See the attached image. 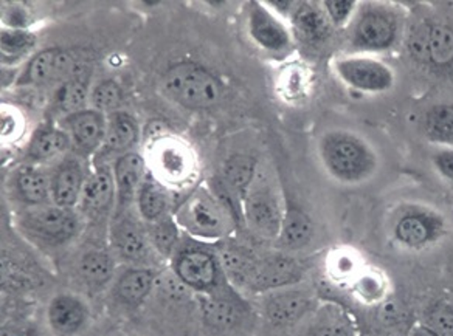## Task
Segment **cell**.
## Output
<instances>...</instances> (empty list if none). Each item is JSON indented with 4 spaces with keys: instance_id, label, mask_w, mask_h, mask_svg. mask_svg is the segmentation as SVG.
<instances>
[{
    "instance_id": "d4e9b609",
    "label": "cell",
    "mask_w": 453,
    "mask_h": 336,
    "mask_svg": "<svg viewBox=\"0 0 453 336\" xmlns=\"http://www.w3.org/2000/svg\"><path fill=\"white\" fill-rule=\"evenodd\" d=\"M353 294L365 305H380L390 298L391 282L380 268L366 265L351 286Z\"/></svg>"
},
{
    "instance_id": "f1b7e54d",
    "label": "cell",
    "mask_w": 453,
    "mask_h": 336,
    "mask_svg": "<svg viewBox=\"0 0 453 336\" xmlns=\"http://www.w3.org/2000/svg\"><path fill=\"white\" fill-rule=\"evenodd\" d=\"M70 144V137L64 129L44 127L35 134L28 148V157L33 162H47L64 154Z\"/></svg>"
},
{
    "instance_id": "277c9868",
    "label": "cell",
    "mask_w": 453,
    "mask_h": 336,
    "mask_svg": "<svg viewBox=\"0 0 453 336\" xmlns=\"http://www.w3.org/2000/svg\"><path fill=\"white\" fill-rule=\"evenodd\" d=\"M446 234V218L432 206L407 203L397 210L391 220V241L405 251L416 253L432 248Z\"/></svg>"
},
{
    "instance_id": "8992f818",
    "label": "cell",
    "mask_w": 453,
    "mask_h": 336,
    "mask_svg": "<svg viewBox=\"0 0 453 336\" xmlns=\"http://www.w3.org/2000/svg\"><path fill=\"white\" fill-rule=\"evenodd\" d=\"M410 57L415 63L434 70L453 67V27L434 19L413 20L403 36Z\"/></svg>"
},
{
    "instance_id": "60d3db41",
    "label": "cell",
    "mask_w": 453,
    "mask_h": 336,
    "mask_svg": "<svg viewBox=\"0 0 453 336\" xmlns=\"http://www.w3.org/2000/svg\"><path fill=\"white\" fill-rule=\"evenodd\" d=\"M90 103L96 112H112L120 106V86L113 81L100 82L90 95Z\"/></svg>"
},
{
    "instance_id": "603a6c76",
    "label": "cell",
    "mask_w": 453,
    "mask_h": 336,
    "mask_svg": "<svg viewBox=\"0 0 453 336\" xmlns=\"http://www.w3.org/2000/svg\"><path fill=\"white\" fill-rule=\"evenodd\" d=\"M290 20L296 32L303 39H306L309 44H321L327 41L333 33L334 27L331 26L321 5L296 4V11Z\"/></svg>"
},
{
    "instance_id": "8fae6325",
    "label": "cell",
    "mask_w": 453,
    "mask_h": 336,
    "mask_svg": "<svg viewBox=\"0 0 453 336\" xmlns=\"http://www.w3.org/2000/svg\"><path fill=\"white\" fill-rule=\"evenodd\" d=\"M152 150V166L160 183L166 187H183L193 181L195 158L182 143L176 140H164Z\"/></svg>"
},
{
    "instance_id": "f6af8a7d",
    "label": "cell",
    "mask_w": 453,
    "mask_h": 336,
    "mask_svg": "<svg viewBox=\"0 0 453 336\" xmlns=\"http://www.w3.org/2000/svg\"><path fill=\"white\" fill-rule=\"evenodd\" d=\"M409 336H434L430 333V332H427V330L424 329V327H421L419 324H416V325H413L411 327V330H410V335Z\"/></svg>"
},
{
    "instance_id": "4fadbf2b",
    "label": "cell",
    "mask_w": 453,
    "mask_h": 336,
    "mask_svg": "<svg viewBox=\"0 0 453 336\" xmlns=\"http://www.w3.org/2000/svg\"><path fill=\"white\" fill-rule=\"evenodd\" d=\"M113 248L125 259L134 263H143L150 259L152 243L148 230L131 218L120 212L111 228Z\"/></svg>"
},
{
    "instance_id": "ac0fdd59",
    "label": "cell",
    "mask_w": 453,
    "mask_h": 336,
    "mask_svg": "<svg viewBox=\"0 0 453 336\" xmlns=\"http://www.w3.org/2000/svg\"><path fill=\"white\" fill-rule=\"evenodd\" d=\"M86 181L88 177L81 163L73 158L65 160L50 177L51 202L61 208L73 210L81 202Z\"/></svg>"
},
{
    "instance_id": "83f0119b",
    "label": "cell",
    "mask_w": 453,
    "mask_h": 336,
    "mask_svg": "<svg viewBox=\"0 0 453 336\" xmlns=\"http://www.w3.org/2000/svg\"><path fill=\"white\" fill-rule=\"evenodd\" d=\"M309 336H360L353 317L340 307L321 310L309 330Z\"/></svg>"
},
{
    "instance_id": "74e56055",
    "label": "cell",
    "mask_w": 453,
    "mask_h": 336,
    "mask_svg": "<svg viewBox=\"0 0 453 336\" xmlns=\"http://www.w3.org/2000/svg\"><path fill=\"white\" fill-rule=\"evenodd\" d=\"M148 236L152 243L154 251L158 255L168 256L174 249L179 236V225L174 218L170 216L160 218L156 224L150 225L148 228Z\"/></svg>"
},
{
    "instance_id": "484cf974",
    "label": "cell",
    "mask_w": 453,
    "mask_h": 336,
    "mask_svg": "<svg viewBox=\"0 0 453 336\" xmlns=\"http://www.w3.org/2000/svg\"><path fill=\"white\" fill-rule=\"evenodd\" d=\"M139 140V126L135 119L125 112H113L107 118L104 148L117 154L131 152V148Z\"/></svg>"
},
{
    "instance_id": "4316f807",
    "label": "cell",
    "mask_w": 453,
    "mask_h": 336,
    "mask_svg": "<svg viewBox=\"0 0 453 336\" xmlns=\"http://www.w3.org/2000/svg\"><path fill=\"white\" fill-rule=\"evenodd\" d=\"M154 280H156V274L151 270H146V268L129 270L127 273L121 274L115 284L117 298L127 305L139 304L151 292Z\"/></svg>"
},
{
    "instance_id": "d590c367",
    "label": "cell",
    "mask_w": 453,
    "mask_h": 336,
    "mask_svg": "<svg viewBox=\"0 0 453 336\" xmlns=\"http://www.w3.org/2000/svg\"><path fill=\"white\" fill-rule=\"evenodd\" d=\"M419 325L434 336H453V304L436 301L422 313Z\"/></svg>"
},
{
    "instance_id": "d6a6232c",
    "label": "cell",
    "mask_w": 453,
    "mask_h": 336,
    "mask_svg": "<svg viewBox=\"0 0 453 336\" xmlns=\"http://www.w3.org/2000/svg\"><path fill=\"white\" fill-rule=\"evenodd\" d=\"M220 261L228 278L234 280V284L249 286L258 259L249 255L244 248L226 247L220 253Z\"/></svg>"
},
{
    "instance_id": "e575fe53",
    "label": "cell",
    "mask_w": 453,
    "mask_h": 336,
    "mask_svg": "<svg viewBox=\"0 0 453 336\" xmlns=\"http://www.w3.org/2000/svg\"><path fill=\"white\" fill-rule=\"evenodd\" d=\"M241 309L226 296H210L203 301V319L213 329H230L240 321Z\"/></svg>"
},
{
    "instance_id": "bcb514c9",
    "label": "cell",
    "mask_w": 453,
    "mask_h": 336,
    "mask_svg": "<svg viewBox=\"0 0 453 336\" xmlns=\"http://www.w3.org/2000/svg\"><path fill=\"white\" fill-rule=\"evenodd\" d=\"M2 336H27L22 333V332H19V330H14V329H8L4 330L2 332Z\"/></svg>"
},
{
    "instance_id": "d6986e66",
    "label": "cell",
    "mask_w": 453,
    "mask_h": 336,
    "mask_svg": "<svg viewBox=\"0 0 453 336\" xmlns=\"http://www.w3.org/2000/svg\"><path fill=\"white\" fill-rule=\"evenodd\" d=\"M117 197V185L113 171L109 166H98L94 174L88 175L81 195L82 211L90 218H100L106 214Z\"/></svg>"
},
{
    "instance_id": "8d00e7d4",
    "label": "cell",
    "mask_w": 453,
    "mask_h": 336,
    "mask_svg": "<svg viewBox=\"0 0 453 336\" xmlns=\"http://www.w3.org/2000/svg\"><path fill=\"white\" fill-rule=\"evenodd\" d=\"M112 271V259L103 251H90L80 263V273L90 286H103L111 279Z\"/></svg>"
},
{
    "instance_id": "7c38bea8",
    "label": "cell",
    "mask_w": 453,
    "mask_h": 336,
    "mask_svg": "<svg viewBox=\"0 0 453 336\" xmlns=\"http://www.w3.org/2000/svg\"><path fill=\"white\" fill-rule=\"evenodd\" d=\"M173 268L183 286L199 292H210L218 284V262L207 251L183 249L174 259Z\"/></svg>"
},
{
    "instance_id": "6da1fadb",
    "label": "cell",
    "mask_w": 453,
    "mask_h": 336,
    "mask_svg": "<svg viewBox=\"0 0 453 336\" xmlns=\"http://www.w3.org/2000/svg\"><path fill=\"white\" fill-rule=\"evenodd\" d=\"M320 164L333 180L345 187H359L372 180L379 169L378 150L357 132L326 131L317 144Z\"/></svg>"
},
{
    "instance_id": "ba28073f",
    "label": "cell",
    "mask_w": 453,
    "mask_h": 336,
    "mask_svg": "<svg viewBox=\"0 0 453 336\" xmlns=\"http://www.w3.org/2000/svg\"><path fill=\"white\" fill-rule=\"evenodd\" d=\"M284 208L275 187L257 174L242 199V216L249 228L265 239H278L283 225Z\"/></svg>"
},
{
    "instance_id": "44dd1931",
    "label": "cell",
    "mask_w": 453,
    "mask_h": 336,
    "mask_svg": "<svg viewBox=\"0 0 453 336\" xmlns=\"http://www.w3.org/2000/svg\"><path fill=\"white\" fill-rule=\"evenodd\" d=\"M312 307V298L302 290H283L272 296L265 304V313L273 325L289 327L298 323Z\"/></svg>"
},
{
    "instance_id": "ab89813d",
    "label": "cell",
    "mask_w": 453,
    "mask_h": 336,
    "mask_svg": "<svg viewBox=\"0 0 453 336\" xmlns=\"http://www.w3.org/2000/svg\"><path fill=\"white\" fill-rule=\"evenodd\" d=\"M33 45H35V36L30 33L19 30V28L4 30L2 41H0L2 59L4 61L7 59V63L18 61L20 57H24L26 53L32 50Z\"/></svg>"
},
{
    "instance_id": "9c48e42d",
    "label": "cell",
    "mask_w": 453,
    "mask_h": 336,
    "mask_svg": "<svg viewBox=\"0 0 453 336\" xmlns=\"http://www.w3.org/2000/svg\"><path fill=\"white\" fill-rule=\"evenodd\" d=\"M33 237L47 243L67 242L80 228V218L73 210L61 208L55 203L30 206L20 220Z\"/></svg>"
},
{
    "instance_id": "7a4b0ae2",
    "label": "cell",
    "mask_w": 453,
    "mask_h": 336,
    "mask_svg": "<svg viewBox=\"0 0 453 336\" xmlns=\"http://www.w3.org/2000/svg\"><path fill=\"white\" fill-rule=\"evenodd\" d=\"M405 30L407 14L403 7L387 2H366L359 4L348 27V44L353 55L379 57L396 50Z\"/></svg>"
},
{
    "instance_id": "5b68a950",
    "label": "cell",
    "mask_w": 453,
    "mask_h": 336,
    "mask_svg": "<svg viewBox=\"0 0 453 336\" xmlns=\"http://www.w3.org/2000/svg\"><path fill=\"white\" fill-rule=\"evenodd\" d=\"M162 88L170 100L195 111L216 106L222 95L218 80L196 64H179L171 67L165 73Z\"/></svg>"
},
{
    "instance_id": "7402d4cb",
    "label": "cell",
    "mask_w": 453,
    "mask_h": 336,
    "mask_svg": "<svg viewBox=\"0 0 453 336\" xmlns=\"http://www.w3.org/2000/svg\"><path fill=\"white\" fill-rule=\"evenodd\" d=\"M314 237V222L309 218L308 212L303 208L286 202L284 208L283 225L278 236V242L286 249L304 248Z\"/></svg>"
},
{
    "instance_id": "836d02e7",
    "label": "cell",
    "mask_w": 453,
    "mask_h": 336,
    "mask_svg": "<svg viewBox=\"0 0 453 336\" xmlns=\"http://www.w3.org/2000/svg\"><path fill=\"white\" fill-rule=\"evenodd\" d=\"M366 265L360 259L357 251L351 248L335 249L327 259V273L340 284L353 286L356 278Z\"/></svg>"
},
{
    "instance_id": "9a60e30c",
    "label": "cell",
    "mask_w": 453,
    "mask_h": 336,
    "mask_svg": "<svg viewBox=\"0 0 453 336\" xmlns=\"http://www.w3.org/2000/svg\"><path fill=\"white\" fill-rule=\"evenodd\" d=\"M63 125L70 143L82 156L94 154L106 140L107 121L103 113L96 111H81L67 115Z\"/></svg>"
},
{
    "instance_id": "f35d334b",
    "label": "cell",
    "mask_w": 453,
    "mask_h": 336,
    "mask_svg": "<svg viewBox=\"0 0 453 336\" xmlns=\"http://www.w3.org/2000/svg\"><path fill=\"white\" fill-rule=\"evenodd\" d=\"M59 109L67 115L81 112L88 103V86L80 80H69L63 82L57 94Z\"/></svg>"
},
{
    "instance_id": "7bdbcfd3",
    "label": "cell",
    "mask_w": 453,
    "mask_h": 336,
    "mask_svg": "<svg viewBox=\"0 0 453 336\" xmlns=\"http://www.w3.org/2000/svg\"><path fill=\"white\" fill-rule=\"evenodd\" d=\"M432 166L441 179L453 183V148H438L434 150Z\"/></svg>"
},
{
    "instance_id": "2e32d148",
    "label": "cell",
    "mask_w": 453,
    "mask_h": 336,
    "mask_svg": "<svg viewBox=\"0 0 453 336\" xmlns=\"http://www.w3.org/2000/svg\"><path fill=\"white\" fill-rule=\"evenodd\" d=\"M75 69V61L63 50H45L32 57L20 78L26 86H45L53 82L69 81Z\"/></svg>"
},
{
    "instance_id": "e0dca14e",
    "label": "cell",
    "mask_w": 453,
    "mask_h": 336,
    "mask_svg": "<svg viewBox=\"0 0 453 336\" xmlns=\"http://www.w3.org/2000/svg\"><path fill=\"white\" fill-rule=\"evenodd\" d=\"M47 321L50 329L61 336H75L86 329L88 309L81 298L70 293L53 296L47 307Z\"/></svg>"
},
{
    "instance_id": "ee69618b",
    "label": "cell",
    "mask_w": 453,
    "mask_h": 336,
    "mask_svg": "<svg viewBox=\"0 0 453 336\" xmlns=\"http://www.w3.org/2000/svg\"><path fill=\"white\" fill-rule=\"evenodd\" d=\"M19 132V121L13 113H4L2 115V137L12 138L18 135Z\"/></svg>"
},
{
    "instance_id": "1f68e13d",
    "label": "cell",
    "mask_w": 453,
    "mask_h": 336,
    "mask_svg": "<svg viewBox=\"0 0 453 336\" xmlns=\"http://www.w3.org/2000/svg\"><path fill=\"white\" fill-rule=\"evenodd\" d=\"M16 187L28 206L44 205L51 199L50 179L36 168L22 169L16 179Z\"/></svg>"
},
{
    "instance_id": "f546056e",
    "label": "cell",
    "mask_w": 453,
    "mask_h": 336,
    "mask_svg": "<svg viewBox=\"0 0 453 336\" xmlns=\"http://www.w3.org/2000/svg\"><path fill=\"white\" fill-rule=\"evenodd\" d=\"M135 203L139 208L140 218L148 225L156 224L160 218L168 216V194L156 181L146 180L143 183Z\"/></svg>"
},
{
    "instance_id": "52a82bcc",
    "label": "cell",
    "mask_w": 453,
    "mask_h": 336,
    "mask_svg": "<svg viewBox=\"0 0 453 336\" xmlns=\"http://www.w3.org/2000/svg\"><path fill=\"white\" fill-rule=\"evenodd\" d=\"M333 70L347 88L360 94H388L396 86V72L379 57L348 53L334 59Z\"/></svg>"
},
{
    "instance_id": "3957f363",
    "label": "cell",
    "mask_w": 453,
    "mask_h": 336,
    "mask_svg": "<svg viewBox=\"0 0 453 336\" xmlns=\"http://www.w3.org/2000/svg\"><path fill=\"white\" fill-rule=\"evenodd\" d=\"M234 218L232 211L213 191L197 187L179 206L174 220L189 236L213 242L230 233Z\"/></svg>"
},
{
    "instance_id": "b9f144b4",
    "label": "cell",
    "mask_w": 453,
    "mask_h": 336,
    "mask_svg": "<svg viewBox=\"0 0 453 336\" xmlns=\"http://www.w3.org/2000/svg\"><path fill=\"white\" fill-rule=\"evenodd\" d=\"M321 7L334 28H348L353 22L359 4L349 0H331L323 2Z\"/></svg>"
},
{
    "instance_id": "4dcf8cb0",
    "label": "cell",
    "mask_w": 453,
    "mask_h": 336,
    "mask_svg": "<svg viewBox=\"0 0 453 336\" xmlns=\"http://www.w3.org/2000/svg\"><path fill=\"white\" fill-rule=\"evenodd\" d=\"M255 177H257V163L252 157H230L224 164V183L240 199H244Z\"/></svg>"
},
{
    "instance_id": "ffe728a7",
    "label": "cell",
    "mask_w": 453,
    "mask_h": 336,
    "mask_svg": "<svg viewBox=\"0 0 453 336\" xmlns=\"http://www.w3.org/2000/svg\"><path fill=\"white\" fill-rule=\"evenodd\" d=\"M112 171L119 205L120 208L131 205L146 181L145 158L135 152H127L119 157Z\"/></svg>"
},
{
    "instance_id": "cb8c5ba5",
    "label": "cell",
    "mask_w": 453,
    "mask_h": 336,
    "mask_svg": "<svg viewBox=\"0 0 453 336\" xmlns=\"http://www.w3.org/2000/svg\"><path fill=\"white\" fill-rule=\"evenodd\" d=\"M422 132L438 148H453V103L428 107L422 117Z\"/></svg>"
},
{
    "instance_id": "30bf717a",
    "label": "cell",
    "mask_w": 453,
    "mask_h": 336,
    "mask_svg": "<svg viewBox=\"0 0 453 336\" xmlns=\"http://www.w3.org/2000/svg\"><path fill=\"white\" fill-rule=\"evenodd\" d=\"M247 32L261 50L273 57H288L294 49L292 33L283 19L258 2L247 7Z\"/></svg>"
},
{
    "instance_id": "5bb4252c",
    "label": "cell",
    "mask_w": 453,
    "mask_h": 336,
    "mask_svg": "<svg viewBox=\"0 0 453 336\" xmlns=\"http://www.w3.org/2000/svg\"><path fill=\"white\" fill-rule=\"evenodd\" d=\"M302 273L300 263L289 256H269L257 261L249 288L255 292H267L296 286L302 279Z\"/></svg>"
}]
</instances>
